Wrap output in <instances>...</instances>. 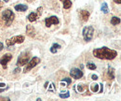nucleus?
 Returning <instances> with one entry per match:
<instances>
[{
	"label": "nucleus",
	"instance_id": "obj_32",
	"mask_svg": "<svg viewBox=\"0 0 121 101\" xmlns=\"http://www.w3.org/2000/svg\"><path fill=\"white\" fill-rule=\"evenodd\" d=\"M9 0H5V2H9Z\"/></svg>",
	"mask_w": 121,
	"mask_h": 101
},
{
	"label": "nucleus",
	"instance_id": "obj_2",
	"mask_svg": "<svg viewBox=\"0 0 121 101\" xmlns=\"http://www.w3.org/2000/svg\"><path fill=\"white\" fill-rule=\"evenodd\" d=\"M14 18H15V15L12 12V10H5L0 17V24L3 25V26H6V27H9L11 25L12 22L14 21Z\"/></svg>",
	"mask_w": 121,
	"mask_h": 101
},
{
	"label": "nucleus",
	"instance_id": "obj_25",
	"mask_svg": "<svg viewBox=\"0 0 121 101\" xmlns=\"http://www.w3.org/2000/svg\"><path fill=\"white\" fill-rule=\"evenodd\" d=\"M99 88H100V91H99V92H100V93H103V91H104V85H103V84L101 83V84H100V87H99Z\"/></svg>",
	"mask_w": 121,
	"mask_h": 101
},
{
	"label": "nucleus",
	"instance_id": "obj_6",
	"mask_svg": "<svg viewBox=\"0 0 121 101\" xmlns=\"http://www.w3.org/2000/svg\"><path fill=\"white\" fill-rule=\"evenodd\" d=\"M29 60H30V54H29V53L23 52V53H22L20 54V56L18 57L17 66H18V67H20V66H25Z\"/></svg>",
	"mask_w": 121,
	"mask_h": 101
},
{
	"label": "nucleus",
	"instance_id": "obj_27",
	"mask_svg": "<svg viewBox=\"0 0 121 101\" xmlns=\"http://www.w3.org/2000/svg\"><path fill=\"white\" fill-rule=\"evenodd\" d=\"M21 71V68H19V67H17V68H15V70H14V73H19Z\"/></svg>",
	"mask_w": 121,
	"mask_h": 101
},
{
	"label": "nucleus",
	"instance_id": "obj_30",
	"mask_svg": "<svg viewBox=\"0 0 121 101\" xmlns=\"http://www.w3.org/2000/svg\"><path fill=\"white\" fill-rule=\"evenodd\" d=\"M3 5H4V4H3V2H2V1H0V10L2 9V7H3Z\"/></svg>",
	"mask_w": 121,
	"mask_h": 101
},
{
	"label": "nucleus",
	"instance_id": "obj_3",
	"mask_svg": "<svg viewBox=\"0 0 121 101\" xmlns=\"http://www.w3.org/2000/svg\"><path fill=\"white\" fill-rule=\"evenodd\" d=\"M82 34H83V38H84L85 41H87V42L91 41V39L93 38V34H94V28H93V26L89 25V26L84 27Z\"/></svg>",
	"mask_w": 121,
	"mask_h": 101
},
{
	"label": "nucleus",
	"instance_id": "obj_4",
	"mask_svg": "<svg viewBox=\"0 0 121 101\" xmlns=\"http://www.w3.org/2000/svg\"><path fill=\"white\" fill-rule=\"evenodd\" d=\"M24 39H25L24 36H22V35L21 36H15V37H12V38L7 39L6 40V44H7L8 47H11V46H13L15 44L22 43L24 41Z\"/></svg>",
	"mask_w": 121,
	"mask_h": 101
},
{
	"label": "nucleus",
	"instance_id": "obj_29",
	"mask_svg": "<svg viewBox=\"0 0 121 101\" xmlns=\"http://www.w3.org/2000/svg\"><path fill=\"white\" fill-rule=\"evenodd\" d=\"M115 3H117V4H118V5H120L121 4V0H113Z\"/></svg>",
	"mask_w": 121,
	"mask_h": 101
},
{
	"label": "nucleus",
	"instance_id": "obj_15",
	"mask_svg": "<svg viewBox=\"0 0 121 101\" xmlns=\"http://www.w3.org/2000/svg\"><path fill=\"white\" fill-rule=\"evenodd\" d=\"M62 2V6L64 10H69L72 7V1L71 0H60Z\"/></svg>",
	"mask_w": 121,
	"mask_h": 101
},
{
	"label": "nucleus",
	"instance_id": "obj_13",
	"mask_svg": "<svg viewBox=\"0 0 121 101\" xmlns=\"http://www.w3.org/2000/svg\"><path fill=\"white\" fill-rule=\"evenodd\" d=\"M14 9H15V10H17V11L23 12V11H26L27 10L28 6L27 5H24V4H19V5H16L15 7H14Z\"/></svg>",
	"mask_w": 121,
	"mask_h": 101
},
{
	"label": "nucleus",
	"instance_id": "obj_11",
	"mask_svg": "<svg viewBox=\"0 0 121 101\" xmlns=\"http://www.w3.org/2000/svg\"><path fill=\"white\" fill-rule=\"evenodd\" d=\"M26 34L27 36H29L30 38H35V27L31 24H28L26 26Z\"/></svg>",
	"mask_w": 121,
	"mask_h": 101
},
{
	"label": "nucleus",
	"instance_id": "obj_20",
	"mask_svg": "<svg viewBox=\"0 0 121 101\" xmlns=\"http://www.w3.org/2000/svg\"><path fill=\"white\" fill-rule=\"evenodd\" d=\"M99 87H100L99 84H92L91 86V89L93 93H98L99 92Z\"/></svg>",
	"mask_w": 121,
	"mask_h": 101
},
{
	"label": "nucleus",
	"instance_id": "obj_24",
	"mask_svg": "<svg viewBox=\"0 0 121 101\" xmlns=\"http://www.w3.org/2000/svg\"><path fill=\"white\" fill-rule=\"evenodd\" d=\"M91 79H92L93 81H97V80H98V76H97V75H94V74H93V75L91 76Z\"/></svg>",
	"mask_w": 121,
	"mask_h": 101
},
{
	"label": "nucleus",
	"instance_id": "obj_12",
	"mask_svg": "<svg viewBox=\"0 0 121 101\" xmlns=\"http://www.w3.org/2000/svg\"><path fill=\"white\" fill-rule=\"evenodd\" d=\"M80 18L82 19L83 22H87L90 18V12L88 10H80Z\"/></svg>",
	"mask_w": 121,
	"mask_h": 101
},
{
	"label": "nucleus",
	"instance_id": "obj_17",
	"mask_svg": "<svg viewBox=\"0 0 121 101\" xmlns=\"http://www.w3.org/2000/svg\"><path fill=\"white\" fill-rule=\"evenodd\" d=\"M120 24V18L119 17H113L111 19V24L113 25H117Z\"/></svg>",
	"mask_w": 121,
	"mask_h": 101
},
{
	"label": "nucleus",
	"instance_id": "obj_18",
	"mask_svg": "<svg viewBox=\"0 0 121 101\" xmlns=\"http://www.w3.org/2000/svg\"><path fill=\"white\" fill-rule=\"evenodd\" d=\"M101 10H102V11L104 13V14H107L108 12H109V9H108V5H107V3H103V5H102V7H101Z\"/></svg>",
	"mask_w": 121,
	"mask_h": 101
},
{
	"label": "nucleus",
	"instance_id": "obj_19",
	"mask_svg": "<svg viewBox=\"0 0 121 101\" xmlns=\"http://www.w3.org/2000/svg\"><path fill=\"white\" fill-rule=\"evenodd\" d=\"M86 89H87V85L86 84H78L77 85V91L80 92V93L84 92Z\"/></svg>",
	"mask_w": 121,
	"mask_h": 101
},
{
	"label": "nucleus",
	"instance_id": "obj_31",
	"mask_svg": "<svg viewBox=\"0 0 121 101\" xmlns=\"http://www.w3.org/2000/svg\"><path fill=\"white\" fill-rule=\"evenodd\" d=\"M26 1H27V2H32L33 0H26Z\"/></svg>",
	"mask_w": 121,
	"mask_h": 101
},
{
	"label": "nucleus",
	"instance_id": "obj_1",
	"mask_svg": "<svg viewBox=\"0 0 121 101\" xmlns=\"http://www.w3.org/2000/svg\"><path fill=\"white\" fill-rule=\"evenodd\" d=\"M93 55L98 59L102 60H113L117 56V52L112 49H109L107 47L97 48L93 50Z\"/></svg>",
	"mask_w": 121,
	"mask_h": 101
},
{
	"label": "nucleus",
	"instance_id": "obj_5",
	"mask_svg": "<svg viewBox=\"0 0 121 101\" xmlns=\"http://www.w3.org/2000/svg\"><path fill=\"white\" fill-rule=\"evenodd\" d=\"M39 63H40V58L33 57L31 60H29V61L27 62V65L25 66V67H24V69H23V72L24 73L29 72L31 69H33L35 67H36Z\"/></svg>",
	"mask_w": 121,
	"mask_h": 101
},
{
	"label": "nucleus",
	"instance_id": "obj_28",
	"mask_svg": "<svg viewBox=\"0 0 121 101\" xmlns=\"http://www.w3.org/2000/svg\"><path fill=\"white\" fill-rule=\"evenodd\" d=\"M3 49H4V44L2 43V42H0V52H1Z\"/></svg>",
	"mask_w": 121,
	"mask_h": 101
},
{
	"label": "nucleus",
	"instance_id": "obj_14",
	"mask_svg": "<svg viewBox=\"0 0 121 101\" xmlns=\"http://www.w3.org/2000/svg\"><path fill=\"white\" fill-rule=\"evenodd\" d=\"M60 48H61V46H60V44L58 43L52 44V46L50 47V53H57V52L60 50Z\"/></svg>",
	"mask_w": 121,
	"mask_h": 101
},
{
	"label": "nucleus",
	"instance_id": "obj_22",
	"mask_svg": "<svg viewBox=\"0 0 121 101\" xmlns=\"http://www.w3.org/2000/svg\"><path fill=\"white\" fill-rule=\"evenodd\" d=\"M70 96V93L69 92H67V93H65V94H60V98H68Z\"/></svg>",
	"mask_w": 121,
	"mask_h": 101
},
{
	"label": "nucleus",
	"instance_id": "obj_8",
	"mask_svg": "<svg viewBox=\"0 0 121 101\" xmlns=\"http://www.w3.org/2000/svg\"><path fill=\"white\" fill-rule=\"evenodd\" d=\"M59 23H60V21H59V18L57 16H50L45 20V24L47 27H50L52 24L57 25V24H59Z\"/></svg>",
	"mask_w": 121,
	"mask_h": 101
},
{
	"label": "nucleus",
	"instance_id": "obj_9",
	"mask_svg": "<svg viewBox=\"0 0 121 101\" xmlns=\"http://www.w3.org/2000/svg\"><path fill=\"white\" fill-rule=\"evenodd\" d=\"M70 75H71V77L73 78V79H75V80H79V79H81L82 77H83V71L81 70V69H79V68H72L71 69V71H70Z\"/></svg>",
	"mask_w": 121,
	"mask_h": 101
},
{
	"label": "nucleus",
	"instance_id": "obj_23",
	"mask_svg": "<svg viewBox=\"0 0 121 101\" xmlns=\"http://www.w3.org/2000/svg\"><path fill=\"white\" fill-rule=\"evenodd\" d=\"M62 81H65V82H66L68 84H70V83L72 82V80H71V79H69V78H65V79H63Z\"/></svg>",
	"mask_w": 121,
	"mask_h": 101
},
{
	"label": "nucleus",
	"instance_id": "obj_26",
	"mask_svg": "<svg viewBox=\"0 0 121 101\" xmlns=\"http://www.w3.org/2000/svg\"><path fill=\"white\" fill-rule=\"evenodd\" d=\"M0 100H9V97H5V96H0Z\"/></svg>",
	"mask_w": 121,
	"mask_h": 101
},
{
	"label": "nucleus",
	"instance_id": "obj_16",
	"mask_svg": "<svg viewBox=\"0 0 121 101\" xmlns=\"http://www.w3.org/2000/svg\"><path fill=\"white\" fill-rule=\"evenodd\" d=\"M108 77L111 79V80H114L115 79V68L112 67H108Z\"/></svg>",
	"mask_w": 121,
	"mask_h": 101
},
{
	"label": "nucleus",
	"instance_id": "obj_7",
	"mask_svg": "<svg viewBox=\"0 0 121 101\" xmlns=\"http://www.w3.org/2000/svg\"><path fill=\"white\" fill-rule=\"evenodd\" d=\"M13 58L11 53H5L2 57L0 58V65L2 66V67L4 69H7L8 67V63L11 61V59Z\"/></svg>",
	"mask_w": 121,
	"mask_h": 101
},
{
	"label": "nucleus",
	"instance_id": "obj_21",
	"mask_svg": "<svg viewBox=\"0 0 121 101\" xmlns=\"http://www.w3.org/2000/svg\"><path fill=\"white\" fill-rule=\"evenodd\" d=\"M87 68H89L91 70H94V69H96V65L93 64V63H88L87 64Z\"/></svg>",
	"mask_w": 121,
	"mask_h": 101
},
{
	"label": "nucleus",
	"instance_id": "obj_10",
	"mask_svg": "<svg viewBox=\"0 0 121 101\" xmlns=\"http://www.w3.org/2000/svg\"><path fill=\"white\" fill-rule=\"evenodd\" d=\"M42 10V8L40 7V8H38L37 9V12H31L30 14L27 16V19H28V21L31 22V23H34V22H35L38 18H39V16H40V13H41V10Z\"/></svg>",
	"mask_w": 121,
	"mask_h": 101
}]
</instances>
